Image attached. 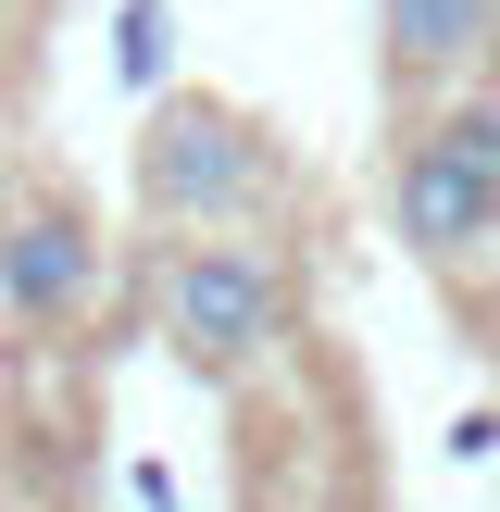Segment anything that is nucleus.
Masks as SVG:
<instances>
[{"label":"nucleus","instance_id":"4","mask_svg":"<svg viewBox=\"0 0 500 512\" xmlns=\"http://www.w3.org/2000/svg\"><path fill=\"white\" fill-rule=\"evenodd\" d=\"M0 300H13L25 338H63V325H88L100 300V225L75 213V200H13L0 213Z\"/></svg>","mask_w":500,"mask_h":512},{"label":"nucleus","instance_id":"1","mask_svg":"<svg viewBox=\"0 0 500 512\" xmlns=\"http://www.w3.org/2000/svg\"><path fill=\"white\" fill-rule=\"evenodd\" d=\"M275 200V138L213 88H163L138 125V213L175 238H238Z\"/></svg>","mask_w":500,"mask_h":512},{"label":"nucleus","instance_id":"5","mask_svg":"<svg viewBox=\"0 0 500 512\" xmlns=\"http://www.w3.org/2000/svg\"><path fill=\"white\" fill-rule=\"evenodd\" d=\"M375 38H388L400 88H438V75H463L500 38V0H375Z\"/></svg>","mask_w":500,"mask_h":512},{"label":"nucleus","instance_id":"3","mask_svg":"<svg viewBox=\"0 0 500 512\" xmlns=\"http://www.w3.org/2000/svg\"><path fill=\"white\" fill-rule=\"evenodd\" d=\"M388 213H400V238H413L425 263L500 238V100H450L438 125H413Z\"/></svg>","mask_w":500,"mask_h":512},{"label":"nucleus","instance_id":"2","mask_svg":"<svg viewBox=\"0 0 500 512\" xmlns=\"http://www.w3.org/2000/svg\"><path fill=\"white\" fill-rule=\"evenodd\" d=\"M288 250L275 238H188L163 263V338H175V363L188 375H250V363H275V350H288Z\"/></svg>","mask_w":500,"mask_h":512},{"label":"nucleus","instance_id":"6","mask_svg":"<svg viewBox=\"0 0 500 512\" xmlns=\"http://www.w3.org/2000/svg\"><path fill=\"white\" fill-rule=\"evenodd\" d=\"M163 50H175V13H163V0H125V13H113V75H125V88H163Z\"/></svg>","mask_w":500,"mask_h":512}]
</instances>
